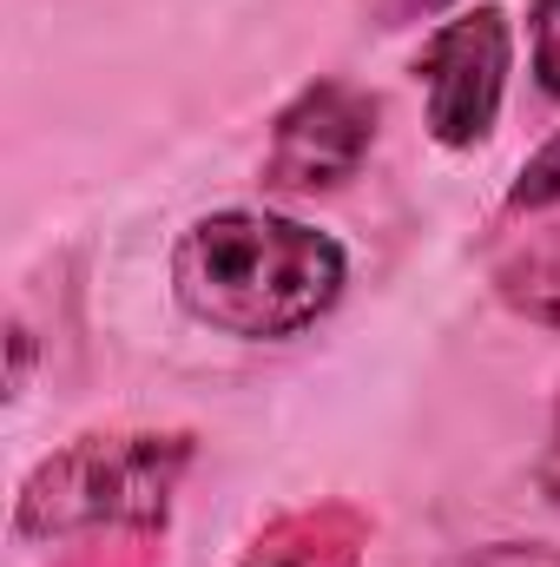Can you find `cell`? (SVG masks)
<instances>
[{"instance_id":"6da1fadb","label":"cell","mask_w":560,"mask_h":567,"mask_svg":"<svg viewBox=\"0 0 560 567\" xmlns=\"http://www.w3.org/2000/svg\"><path fill=\"white\" fill-rule=\"evenodd\" d=\"M178 310L231 343H297L350 290V251L336 231L271 205L198 212L165 258Z\"/></svg>"},{"instance_id":"7a4b0ae2","label":"cell","mask_w":560,"mask_h":567,"mask_svg":"<svg viewBox=\"0 0 560 567\" xmlns=\"http://www.w3.org/2000/svg\"><path fill=\"white\" fill-rule=\"evenodd\" d=\"M198 462L191 429H86L40 455L13 495V542H133L158 548L172 495Z\"/></svg>"},{"instance_id":"3957f363","label":"cell","mask_w":560,"mask_h":567,"mask_svg":"<svg viewBox=\"0 0 560 567\" xmlns=\"http://www.w3.org/2000/svg\"><path fill=\"white\" fill-rule=\"evenodd\" d=\"M422 86V126L442 152H475L495 140L501 106H508V80H515V20L495 0L455 7L448 20H435L422 33L416 60H409Z\"/></svg>"},{"instance_id":"277c9868","label":"cell","mask_w":560,"mask_h":567,"mask_svg":"<svg viewBox=\"0 0 560 567\" xmlns=\"http://www.w3.org/2000/svg\"><path fill=\"white\" fill-rule=\"evenodd\" d=\"M383 140V100L343 73H317L303 80L278 113H271V140L258 158V185L271 198H323L343 192L370 152Z\"/></svg>"},{"instance_id":"5b68a950","label":"cell","mask_w":560,"mask_h":567,"mask_svg":"<svg viewBox=\"0 0 560 567\" xmlns=\"http://www.w3.org/2000/svg\"><path fill=\"white\" fill-rule=\"evenodd\" d=\"M370 535H376V522L356 502L330 495V502L283 508L278 522H265L231 567H363Z\"/></svg>"},{"instance_id":"8992f818","label":"cell","mask_w":560,"mask_h":567,"mask_svg":"<svg viewBox=\"0 0 560 567\" xmlns=\"http://www.w3.org/2000/svg\"><path fill=\"white\" fill-rule=\"evenodd\" d=\"M495 303L535 330H560V218H548L541 231H528L521 245H508L495 258Z\"/></svg>"},{"instance_id":"52a82bcc","label":"cell","mask_w":560,"mask_h":567,"mask_svg":"<svg viewBox=\"0 0 560 567\" xmlns=\"http://www.w3.org/2000/svg\"><path fill=\"white\" fill-rule=\"evenodd\" d=\"M501 212H508V218H541V212H560V126L535 145L521 165H515Z\"/></svg>"},{"instance_id":"ba28073f","label":"cell","mask_w":560,"mask_h":567,"mask_svg":"<svg viewBox=\"0 0 560 567\" xmlns=\"http://www.w3.org/2000/svg\"><path fill=\"white\" fill-rule=\"evenodd\" d=\"M528 73L560 106V0H528Z\"/></svg>"},{"instance_id":"9c48e42d","label":"cell","mask_w":560,"mask_h":567,"mask_svg":"<svg viewBox=\"0 0 560 567\" xmlns=\"http://www.w3.org/2000/svg\"><path fill=\"white\" fill-rule=\"evenodd\" d=\"M435 567H560L554 542H481V548H455Z\"/></svg>"},{"instance_id":"30bf717a","label":"cell","mask_w":560,"mask_h":567,"mask_svg":"<svg viewBox=\"0 0 560 567\" xmlns=\"http://www.w3.org/2000/svg\"><path fill=\"white\" fill-rule=\"evenodd\" d=\"M462 0H370V27L383 33H403V27H422V20H442L455 13Z\"/></svg>"},{"instance_id":"8fae6325","label":"cell","mask_w":560,"mask_h":567,"mask_svg":"<svg viewBox=\"0 0 560 567\" xmlns=\"http://www.w3.org/2000/svg\"><path fill=\"white\" fill-rule=\"evenodd\" d=\"M535 488L560 515V390H554V410H548V442H541V462H535Z\"/></svg>"},{"instance_id":"7c38bea8","label":"cell","mask_w":560,"mask_h":567,"mask_svg":"<svg viewBox=\"0 0 560 567\" xmlns=\"http://www.w3.org/2000/svg\"><path fill=\"white\" fill-rule=\"evenodd\" d=\"M7 350H13V370H7V396L20 403V396H27V383H33V330H27V317H13V323H7Z\"/></svg>"}]
</instances>
